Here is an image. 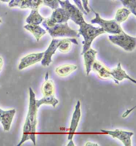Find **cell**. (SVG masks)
<instances>
[{
	"label": "cell",
	"mask_w": 136,
	"mask_h": 146,
	"mask_svg": "<svg viewBox=\"0 0 136 146\" xmlns=\"http://www.w3.org/2000/svg\"><path fill=\"white\" fill-rule=\"evenodd\" d=\"M80 29L78 30V35H82L84 38L82 41L83 45V51L81 55H83L91 48V44L94 39L100 35L105 33L101 27H95L90 24L87 23L84 20L79 24Z\"/></svg>",
	"instance_id": "1"
},
{
	"label": "cell",
	"mask_w": 136,
	"mask_h": 146,
	"mask_svg": "<svg viewBox=\"0 0 136 146\" xmlns=\"http://www.w3.org/2000/svg\"><path fill=\"white\" fill-rule=\"evenodd\" d=\"M42 25L53 38L63 37H80L78 31L68 26L67 22L48 25L44 21Z\"/></svg>",
	"instance_id": "2"
},
{
	"label": "cell",
	"mask_w": 136,
	"mask_h": 146,
	"mask_svg": "<svg viewBox=\"0 0 136 146\" xmlns=\"http://www.w3.org/2000/svg\"><path fill=\"white\" fill-rule=\"evenodd\" d=\"M29 108L27 117L30 120L31 125L32 133L30 140L32 141L34 145H36V131L37 123V114L38 108L36 103V96L33 90L31 88H29Z\"/></svg>",
	"instance_id": "3"
},
{
	"label": "cell",
	"mask_w": 136,
	"mask_h": 146,
	"mask_svg": "<svg viewBox=\"0 0 136 146\" xmlns=\"http://www.w3.org/2000/svg\"><path fill=\"white\" fill-rule=\"evenodd\" d=\"M109 40L113 44L118 45L128 52H132L136 45V38L128 35L122 31L119 34L109 36Z\"/></svg>",
	"instance_id": "4"
},
{
	"label": "cell",
	"mask_w": 136,
	"mask_h": 146,
	"mask_svg": "<svg viewBox=\"0 0 136 146\" xmlns=\"http://www.w3.org/2000/svg\"><path fill=\"white\" fill-rule=\"evenodd\" d=\"M95 15V17L91 21L92 24H97L105 32L113 34H119L122 32L123 29L121 28L120 24L118 23L115 20H105L102 19L99 15L93 11Z\"/></svg>",
	"instance_id": "5"
},
{
	"label": "cell",
	"mask_w": 136,
	"mask_h": 146,
	"mask_svg": "<svg viewBox=\"0 0 136 146\" xmlns=\"http://www.w3.org/2000/svg\"><path fill=\"white\" fill-rule=\"evenodd\" d=\"M59 3L62 8L65 9L69 14V19L75 23L79 24L84 20L83 14L75 5L70 3L69 0L61 1L59 0Z\"/></svg>",
	"instance_id": "6"
},
{
	"label": "cell",
	"mask_w": 136,
	"mask_h": 146,
	"mask_svg": "<svg viewBox=\"0 0 136 146\" xmlns=\"http://www.w3.org/2000/svg\"><path fill=\"white\" fill-rule=\"evenodd\" d=\"M64 39H58L53 38L49 46L45 52H44V56L41 60V64L44 67L48 66L52 62V58L54 54H55L56 50L61 43H62Z\"/></svg>",
	"instance_id": "7"
},
{
	"label": "cell",
	"mask_w": 136,
	"mask_h": 146,
	"mask_svg": "<svg viewBox=\"0 0 136 146\" xmlns=\"http://www.w3.org/2000/svg\"><path fill=\"white\" fill-rule=\"evenodd\" d=\"M50 18L43 21L48 25L56 23H64L70 19L69 14L65 9L59 7L54 10Z\"/></svg>",
	"instance_id": "8"
},
{
	"label": "cell",
	"mask_w": 136,
	"mask_h": 146,
	"mask_svg": "<svg viewBox=\"0 0 136 146\" xmlns=\"http://www.w3.org/2000/svg\"><path fill=\"white\" fill-rule=\"evenodd\" d=\"M102 133L109 134L113 138H117L121 141L125 146H131V137L133 135L134 133L131 132L116 129L114 131L101 130Z\"/></svg>",
	"instance_id": "9"
},
{
	"label": "cell",
	"mask_w": 136,
	"mask_h": 146,
	"mask_svg": "<svg viewBox=\"0 0 136 146\" xmlns=\"http://www.w3.org/2000/svg\"><path fill=\"white\" fill-rule=\"evenodd\" d=\"M44 54V52L34 53L29 54L22 58L20 60V62L18 66V70H21L40 62L42 59Z\"/></svg>",
	"instance_id": "10"
},
{
	"label": "cell",
	"mask_w": 136,
	"mask_h": 146,
	"mask_svg": "<svg viewBox=\"0 0 136 146\" xmlns=\"http://www.w3.org/2000/svg\"><path fill=\"white\" fill-rule=\"evenodd\" d=\"M80 106H81V104H80V101L78 100L77 104L75 106V110L72 115L70 128H69L70 130H69V135L68 137V140H72L74 133L76 132V129L78 127V124L81 116Z\"/></svg>",
	"instance_id": "11"
},
{
	"label": "cell",
	"mask_w": 136,
	"mask_h": 146,
	"mask_svg": "<svg viewBox=\"0 0 136 146\" xmlns=\"http://www.w3.org/2000/svg\"><path fill=\"white\" fill-rule=\"evenodd\" d=\"M110 74L116 84H119V81H121L124 79H128L134 84L136 83L135 80L128 75L125 71L122 69L120 62L118 64L117 68L110 70Z\"/></svg>",
	"instance_id": "12"
},
{
	"label": "cell",
	"mask_w": 136,
	"mask_h": 146,
	"mask_svg": "<svg viewBox=\"0 0 136 146\" xmlns=\"http://www.w3.org/2000/svg\"><path fill=\"white\" fill-rule=\"evenodd\" d=\"M92 70L96 73L99 77L102 79L112 78L110 74V70L99 61L95 60L92 66Z\"/></svg>",
	"instance_id": "13"
},
{
	"label": "cell",
	"mask_w": 136,
	"mask_h": 146,
	"mask_svg": "<svg viewBox=\"0 0 136 146\" xmlns=\"http://www.w3.org/2000/svg\"><path fill=\"white\" fill-rule=\"evenodd\" d=\"M16 110L14 109L4 110L3 112L0 122L5 131H9Z\"/></svg>",
	"instance_id": "14"
},
{
	"label": "cell",
	"mask_w": 136,
	"mask_h": 146,
	"mask_svg": "<svg viewBox=\"0 0 136 146\" xmlns=\"http://www.w3.org/2000/svg\"><path fill=\"white\" fill-rule=\"evenodd\" d=\"M97 53V52L95 50L90 48L83 55H84L87 76L89 75V74L92 70V66L95 61L96 55Z\"/></svg>",
	"instance_id": "15"
},
{
	"label": "cell",
	"mask_w": 136,
	"mask_h": 146,
	"mask_svg": "<svg viewBox=\"0 0 136 146\" xmlns=\"http://www.w3.org/2000/svg\"><path fill=\"white\" fill-rule=\"evenodd\" d=\"M25 29L31 32L39 42L42 36L46 33V31L39 25L27 24L24 27Z\"/></svg>",
	"instance_id": "16"
},
{
	"label": "cell",
	"mask_w": 136,
	"mask_h": 146,
	"mask_svg": "<svg viewBox=\"0 0 136 146\" xmlns=\"http://www.w3.org/2000/svg\"><path fill=\"white\" fill-rule=\"evenodd\" d=\"M45 19L39 14L38 9H32L30 15L26 19V22L28 24L39 25Z\"/></svg>",
	"instance_id": "17"
},
{
	"label": "cell",
	"mask_w": 136,
	"mask_h": 146,
	"mask_svg": "<svg viewBox=\"0 0 136 146\" xmlns=\"http://www.w3.org/2000/svg\"><path fill=\"white\" fill-rule=\"evenodd\" d=\"M48 72L45 76V81L43 84L42 91L44 96H49L53 95L54 92V86L53 82L48 80Z\"/></svg>",
	"instance_id": "18"
},
{
	"label": "cell",
	"mask_w": 136,
	"mask_h": 146,
	"mask_svg": "<svg viewBox=\"0 0 136 146\" xmlns=\"http://www.w3.org/2000/svg\"><path fill=\"white\" fill-rule=\"evenodd\" d=\"M31 133H32V130H31L30 120L28 117H26L25 123H24V127H23L22 138H21V139L19 143L18 144L17 146H21L24 142L30 139Z\"/></svg>",
	"instance_id": "19"
},
{
	"label": "cell",
	"mask_w": 136,
	"mask_h": 146,
	"mask_svg": "<svg viewBox=\"0 0 136 146\" xmlns=\"http://www.w3.org/2000/svg\"><path fill=\"white\" fill-rule=\"evenodd\" d=\"M77 69L75 65L65 64L60 66L56 69V72L60 76H66Z\"/></svg>",
	"instance_id": "20"
},
{
	"label": "cell",
	"mask_w": 136,
	"mask_h": 146,
	"mask_svg": "<svg viewBox=\"0 0 136 146\" xmlns=\"http://www.w3.org/2000/svg\"><path fill=\"white\" fill-rule=\"evenodd\" d=\"M36 103L38 108L42 104L51 105L54 108L58 104L59 101L55 97L53 94L49 96H44V97L41 99L36 100Z\"/></svg>",
	"instance_id": "21"
},
{
	"label": "cell",
	"mask_w": 136,
	"mask_h": 146,
	"mask_svg": "<svg viewBox=\"0 0 136 146\" xmlns=\"http://www.w3.org/2000/svg\"><path fill=\"white\" fill-rule=\"evenodd\" d=\"M71 43L76 45H78V41L75 38H66L64 39L62 43L59 46L58 50L63 53L68 52L71 49L72 46Z\"/></svg>",
	"instance_id": "22"
},
{
	"label": "cell",
	"mask_w": 136,
	"mask_h": 146,
	"mask_svg": "<svg viewBox=\"0 0 136 146\" xmlns=\"http://www.w3.org/2000/svg\"><path fill=\"white\" fill-rule=\"evenodd\" d=\"M42 4V0H24L20 8L22 9H39Z\"/></svg>",
	"instance_id": "23"
},
{
	"label": "cell",
	"mask_w": 136,
	"mask_h": 146,
	"mask_svg": "<svg viewBox=\"0 0 136 146\" xmlns=\"http://www.w3.org/2000/svg\"><path fill=\"white\" fill-rule=\"evenodd\" d=\"M131 13V12L127 8L120 9L117 11L114 20L118 23L120 24L128 19Z\"/></svg>",
	"instance_id": "24"
},
{
	"label": "cell",
	"mask_w": 136,
	"mask_h": 146,
	"mask_svg": "<svg viewBox=\"0 0 136 146\" xmlns=\"http://www.w3.org/2000/svg\"><path fill=\"white\" fill-rule=\"evenodd\" d=\"M125 7L136 16V0H120Z\"/></svg>",
	"instance_id": "25"
},
{
	"label": "cell",
	"mask_w": 136,
	"mask_h": 146,
	"mask_svg": "<svg viewBox=\"0 0 136 146\" xmlns=\"http://www.w3.org/2000/svg\"><path fill=\"white\" fill-rule=\"evenodd\" d=\"M23 1V0H11L8 3V7L11 8L14 7L20 8Z\"/></svg>",
	"instance_id": "26"
},
{
	"label": "cell",
	"mask_w": 136,
	"mask_h": 146,
	"mask_svg": "<svg viewBox=\"0 0 136 146\" xmlns=\"http://www.w3.org/2000/svg\"><path fill=\"white\" fill-rule=\"evenodd\" d=\"M73 1H74V2L75 3V4L77 6V7L80 10L82 13L87 15L88 13L84 9L81 0H73Z\"/></svg>",
	"instance_id": "27"
},
{
	"label": "cell",
	"mask_w": 136,
	"mask_h": 146,
	"mask_svg": "<svg viewBox=\"0 0 136 146\" xmlns=\"http://www.w3.org/2000/svg\"><path fill=\"white\" fill-rule=\"evenodd\" d=\"M82 6L84 9L87 13H89L90 11L88 7V0H82Z\"/></svg>",
	"instance_id": "28"
},
{
	"label": "cell",
	"mask_w": 136,
	"mask_h": 146,
	"mask_svg": "<svg viewBox=\"0 0 136 146\" xmlns=\"http://www.w3.org/2000/svg\"><path fill=\"white\" fill-rule=\"evenodd\" d=\"M136 106H134V107L132 108L131 109H129V110H127V111H126V112H124V114H123V115H122V117H123V118H125V117H127V116H128V115H129V114H130V113H131V112H132L133 110L135 108Z\"/></svg>",
	"instance_id": "29"
},
{
	"label": "cell",
	"mask_w": 136,
	"mask_h": 146,
	"mask_svg": "<svg viewBox=\"0 0 136 146\" xmlns=\"http://www.w3.org/2000/svg\"><path fill=\"white\" fill-rule=\"evenodd\" d=\"M3 64V59L1 58H0V71L2 68Z\"/></svg>",
	"instance_id": "30"
},
{
	"label": "cell",
	"mask_w": 136,
	"mask_h": 146,
	"mask_svg": "<svg viewBox=\"0 0 136 146\" xmlns=\"http://www.w3.org/2000/svg\"><path fill=\"white\" fill-rule=\"evenodd\" d=\"M67 146H74L75 145H74V142H73L72 140H69V143H68V145H67Z\"/></svg>",
	"instance_id": "31"
},
{
	"label": "cell",
	"mask_w": 136,
	"mask_h": 146,
	"mask_svg": "<svg viewBox=\"0 0 136 146\" xmlns=\"http://www.w3.org/2000/svg\"><path fill=\"white\" fill-rule=\"evenodd\" d=\"M4 110H3L2 109L0 108V121H1V117L2 115L3 112H4Z\"/></svg>",
	"instance_id": "32"
},
{
	"label": "cell",
	"mask_w": 136,
	"mask_h": 146,
	"mask_svg": "<svg viewBox=\"0 0 136 146\" xmlns=\"http://www.w3.org/2000/svg\"><path fill=\"white\" fill-rule=\"evenodd\" d=\"M97 145L98 146L97 144H92L91 143H88L86 144V146H92L93 145L94 146V145Z\"/></svg>",
	"instance_id": "33"
},
{
	"label": "cell",
	"mask_w": 136,
	"mask_h": 146,
	"mask_svg": "<svg viewBox=\"0 0 136 146\" xmlns=\"http://www.w3.org/2000/svg\"><path fill=\"white\" fill-rule=\"evenodd\" d=\"M11 0H0L1 1L3 2L9 3Z\"/></svg>",
	"instance_id": "34"
},
{
	"label": "cell",
	"mask_w": 136,
	"mask_h": 146,
	"mask_svg": "<svg viewBox=\"0 0 136 146\" xmlns=\"http://www.w3.org/2000/svg\"><path fill=\"white\" fill-rule=\"evenodd\" d=\"M2 22V20L1 19V18H0V23H1Z\"/></svg>",
	"instance_id": "35"
},
{
	"label": "cell",
	"mask_w": 136,
	"mask_h": 146,
	"mask_svg": "<svg viewBox=\"0 0 136 146\" xmlns=\"http://www.w3.org/2000/svg\"><path fill=\"white\" fill-rule=\"evenodd\" d=\"M113 1H114V0H113Z\"/></svg>",
	"instance_id": "36"
}]
</instances>
